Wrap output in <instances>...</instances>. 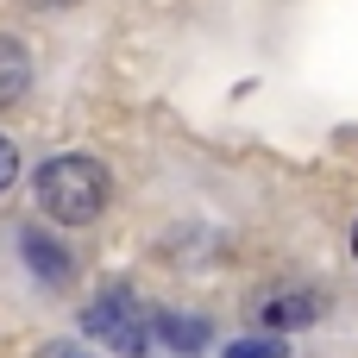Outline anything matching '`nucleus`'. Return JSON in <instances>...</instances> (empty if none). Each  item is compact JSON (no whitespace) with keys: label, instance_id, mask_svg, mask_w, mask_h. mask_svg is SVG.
<instances>
[{"label":"nucleus","instance_id":"4","mask_svg":"<svg viewBox=\"0 0 358 358\" xmlns=\"http://www.w3.org/2000/svg\"><path fill=\"white\" fill-rule=\"evenodd\" d=\"M195 352H208V321L157 308V358H195Z\"/></svg>","mask_w":358,"mask_h":358},{"label":"nucleus","instance_id":"7","mask_svg":"<svg viewBox=\"0 0 358 358\" xmlns=\"http://www.w3.org/2000/svg\"><path fill=\"white\" fill-rule=\"evenodd\" d=\"M227 358H289V346H283L277 334H252V340H233Z\"/></svg>","mask_w":358,"mask_h":358},{"label":"nucleus","instance_id":"3","mask_svg":"<svg viewBox=\"0 0 358 358\" xmlns=\"http://www.w3.org/2000/svg\"><path fill=\"white\" fill-rule=\"evenodd\" d=\"M19 258H25V264H31V277H38V283H50V289H63V283L76 277L69 252H63L44 227H25V233H19Z\"/></svg>","mask_w":358,"mask_h":358},{"label":"nucleus","instance_id":"6","mask_svg":"<svg viewBox=\"0 0 358 358\" xmlns=\"http://www.w3.org/2000/svg\"><path fill=\"white\" fill-rule=\"evenodd\" d=\"M25 88H31V50L0 31V107L25 101Z\"/></svg>","mask_w":358,"mask_h":358},{"label":"nucleus","instance_id":"8","mask_svg":"<svg viewBox=\"0 0 358 358\" xmlns=\"http://www.w3.org/2000/svg\"><path fill=\"white\" fill-rule=\"evenodd\" d=\"M13 182H19V145H13V138L0 132V195H6Z\"/></svg>","mask_w":358,"mask_h":358},{"label":"nucleus","instance_id":"5","mask_svg":"<svg viewBox=\"0 0 358 358\" xmlns=\"http://www.w3.org/2000/svg\"><path fill=\"white\" fill-rule=\"evenodd\" d=\"M321 308H327L321 296H308V289H289V296H271V302H258V327H264V334H283V327H308Z\"/></svg>","mask_w":358,"mask_h":358},{"label":"nucleus","instance_id":"10","mask_svg":"<svg viewBox=\"0 0 358 358\" xmlns=\"http://www.w3.org/2000/svg\"><path fill=\"white\" fill-rule=\"evenodd\" d=\"M352 258H358V220H352Z\"/></svg>","mask_w":358,"mask_h":358},{"label":"nucleus","instance_id":"1","mask_svg":"<svg viewBox=\"0 0 358 358\" xmlns=\"http://www.w3.org/2000/svg\"><path fill=\"white\" fill-rule=\"evenodd\" d=\"M107 201H113V176L88 151H63L31 170V208L57 227H88L107 214Z\"/></svg>","mask_w":358,"mask_h":358},{"label":"nucleus","instance_id":"2","mask_svg":"<svg viewBox=\"0 0 358 358\" xmlns=\"http://www.w3.org/2000/svg\"><path fill=\"white\" fill-rule=\"evenodd\" d=\"M82 334L101 340L107 352H120V358H157V308L138 302V289L113 283V289H101L82 308Z\"/></svg>","mask_w":358,"mask_h":358},{"label":"nucleus","instance_id":"9","mask_svg":"<svg viewBox=\"0 0 358 358\" xmlns=\"http://www.w3.org/2000/svg\"><path fill=\"white\" fill-rule=\"evenodd\" d=\"M38 358H88V352L69 346V340H50V346H38Z\"/></svg>","mask_w":358,"mask_h":358}]
</instances>
